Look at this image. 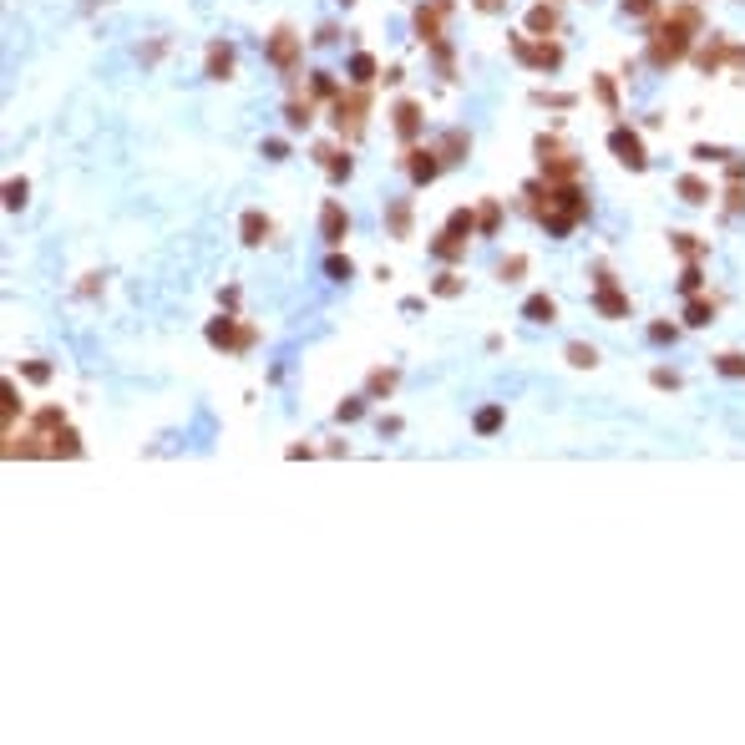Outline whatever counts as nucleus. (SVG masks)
<instances>
[{"mask_svg":"<svg viewBox=\"0 0 745 745\" xmlns=\"http://www.w3.org/2000/svg\"><path fill=\"white\" fill-rule=\"evenodd\" d=\"M695 31H699V11H695V6H669V20L649 36V61H654V67H674V61H685Z\"/></svg>","mask_w":745,"mask_h":745,"instance_id":"obj_1","label":"nucleus"},{"mask_svg":"<svg viewBox=\"0 0 745 745\" xmlns=\"http://www.w3.org/2000/svg\"><path fill=\"white\" fill-rule=\"evenodd\" d=\"M538 162H543L548 183H573V178H578V158H573L558 137H538Z\"/></svg>","mask_w":745,"mask_h":745,"instance_id":"obj_2","label":"nucleus"},{"mask_svg":"<svg viewBox=\"0 0 745 745\" xmlns=\"http://www.w3.org/2000/svg\"><path fill=\"white\" fill-rule=\"evenodd\" d=\"M208 345H218V350H249V345H253V330L239 325L233 314H218V319H208Z\"/></svg>","mask_w":745,"mask_h":745,"instance_id":"obj_3","label":"nucleus"},{"mask_svg":"<svg viewBox=\"0 0 745 745\" xmlns=\"http://www.w3.org/2000/svg\"><path fill=\"white\" fill-rule=\"evenodd\" d=\"M608 147H613V158H619L629 173H644V167H649L644 142H639V132H629V127H613V132H608Z\"/></svg>","mask_w":745,"mask_h":745,"instance_id":"obj_4","label":"nucleus"},{"mask_svg":"<svg viewBox=\"0 0 745 745\" xmlns=\"http://www.w3.org/2000/svg\"><path fill=\"white\" fill-rule=\"evenodd\" d=\"M335 132L340 137H355L360 132V127H365V92H350V97H340L335 102Z\"/></svg>","mask_w":745,"mask_h":745,"instance_id":"obj_5","label":"nucleus"},{"mask_svg":"<svg viewBox=\"0 0 745 745\" xmlns=\"http://www.w3.org/2000/svg\"><path fill=\"white\" fill-rule=\"evenodd\" d=\"M513 51H517V61H527V67H538V71H552V67L563 61V46H558V41H548V36L538 41V46H527V41L517 36Z\"/></svg>","mask_w":745,"mask_h":745,"instance_id":"obj_6","label":"nucleus"},{"mask_svg":"<svg viewBox=\"0 0 745 745\" xmlns=\"http://www.w3.org/2000/svg\"><path fill=\"white\" fill-rule=\"evenodd\" d=\"M452 11V0H431V6H421L416 11V36L426 41V46H436L441 41V15Z\"/></svg>","mask_w":745,"mask_h":745,"instance_id":"obj_7","label":"nucleus"},{"mask_svg":"<svg viewBox=\"0 0 745 745\" xmlns=\"http://www.w3.org/2000/svg\"><path fill=\"white\" fill-rule=\"evenodd\" d=\"M406 173H411V183H431L441 173V153H436V147H416V153H406Z\"/></svg>","mask_w":745,"mask_h":745,"instance_id":"obj_8","label":"nucleus"},{"mask_svg":"<svg viewBox=\"0 0 745 745\" xmlns=\"http://www.w3.org/2000/svg\"><path fill=\"white\" fill-rule=\"evenodd\" d=\"M319 233H325V244H345V233H350V213L335 198L325 203V213H319Z\"/></svg>","mask_w":745,"mask_h":745,"instance_id":"obj_9","label":"nucleus"},{"mask_svg":"<svg viewBox=\"0 0 745 745\" xmlns=\"http://www.w3.org/2000/svg\"><path fill=\"white\" fill-rule=\"evenodd\" d=\"M593 309H599L604 319H624L629 314V294H619L613 284H599L593 289Z\"/></svg>","mask_w":745,"mask_h":745,"instance_id":"obj_10","label":"nucleus"},{"mask_svg":"<svg viewBox=\"0 0 745 745\" xmlns=\"http://www.w3.org/2000/svg\"><path fill=\"white\" fill-rule=\"evenodd\" d=\"M294 56H300V41H294V31L289 26H279V31H274V41H269V61H274V67H294Z\"/></svg>","mask_w":745,"mask_h":745,"instance_id":"obj_11","label":"nucleus"},{"mask_svg":"<svg viewBox=\"0 0 745 745\" xmlns=\"http://www.w3.org/2000/svg\"><path fill=\"white\" fill-rule=\"evenodd\" d=\"M239 233H244V244H249V249H259V244L269 239V218H264L259 208H249V213H244V223H239Z\"/></svg>","mask_w":745,"mask_h":745,"instance_id":"obj_12","label":"nucleus"},{"mask_svg":"<svg viewBox=\"0 0 745 745\" xmlns=\"http://www.w3.org/2000/svg\"><path fill=\"white\" fill-rule=\"evenodd\" d=\"M228 71H233V46H228V41H213V46H208V76L223 81Z\"/></svg>","mask_w":745,"mask_h":745,"instance_id":"obj_13","label":"nucleus"},{"mask_svg":"<svg viewBox=\"0 0 745 745\" xmlns=\"http://www.w3.org/2000/svg\"><path fill=\"white\" fill-rule=\"evenodd\" d=\"M725 56H730L725 36H715L710 46H699V51H695V61H699V71H705V76H710V71H720V61H725Z\"/></svg>","mask_w":745,"mask_h":745,"instance_id":"obj_14","label":"nucleus"},{"mask_svg":"<svg viewBox=\"0 0 745 745\" xmlns=\"http://www.w3.org/2000/svg\"><path fill=\"white\" fill-rule=\"evenodd\" d=\"M396 132H401V137H416V132H421V106H416V102H396Z\"/></svg>","mask_w":745,"mask_h":745,"instance_id":"obj_15","label":"nucleus"},{"mask_svg":"<svg viewBox=\"0 0 745 745\" xmlns=\"http://www.w3.org/2000/svg\"><path fill=\"white\" fill-rule=\"evenodd\" d=\"M527 31L532 36H552V31H558V11H552V6H532L527 11Z\"/></svg>","mask_w":745,"mask_h":745,"instance_id":"obj_16","label":"nucleus"},{"mask_svg":"<svg viewBox=\"0 0 745 745\" xmlns=\"http://www.w3.org/2000/svg\"><path fill=\"white\" fill-rule=\"evenodd\" d=\"M522 314L532 319V325H552V319H558V305H552L548 294H532V300L522 305Z\"/></svg>","mask_w":745,"mask_h":745,"instance_id":"obj_17","label":"nucleus"},{"mask_svg":"<svg viewBox=\"0 0 745 745\" xmlns=\"http://www.w3.org/2000/svg\"><path fill=\"white\" fill-rule=\"evenodd\" d=\"M46 441H51V457H81V441H76L71 426H56Z\"/></svg>","mask_w":745,"mask_h":745,"instance_id":"obj_18","label":"nucleus"},{"mask_svg":"<svg viewBox=\"0 0 745 745\" xmlns=\"http://www.w3.org/2000/svg\"><path fill=\"white\" fill-rule=\"evenodd\" d=\"M446 233H452V239H472V233H477V213L457 208L452 218H446Z\"/></svg>","mask_w":745,"mask_h":745,"instance_id":"obj_19","label":"nucleus"},{"mask_svg":"<svg viewBox=\"0 0 745 745\" xmlns=\"http://www.w3.org/2000/svg\"><path fill=\"white\" fill-rule=\"evenodd\" d=\"M319 158H325V173H330L335 183H340V178H350V167H355L345 153H335V147H319Z\"/></svg>","mask_w":745,"mask_h":745,"instance_id":"obj_20","label":"nucleus"},{"mask_svg":"<svg viewBox=\"0 0 745 745\" xmlns=\"http://www.w3.org/2000/svg\"><path fill=\"white\" fill-rule=\"evenodd\" d=\"M461 289H466V284H461V274H457V269L436 274V284H431V294H436V300H457Z\"/></svg>","mask_w":745,"mask_h":745,"instance_id":"obj_21","label":"nucleus"},{"mask_svg":"<svg viewBox=\"0 0 745 745\" xmlns=\"http://www.w3.org/2000/svg\"><path fill=\"white\" fill-rule=\"evenodd\" d=\"M431 253H436V259H461V253H466V239H452V233L441 228V239H431Z\"/></svg>","mask_w":745,"mask_h":745,"instance_id":"obj_22","label":"nucleus"},{"mask_svg":"<svg viewBox=\"0 0 745 745\" xmlns=\"http://www.w3.org/2000/svg\"><path fill=\"white\" fill-rule=\"evenodd\" d=\"M568 365L593 370V365H599V350H593V345H583V340H573V345H568Z\"/></svg>","mask_w":745,"mask_h":745,"instance_id":"obj_23","label":"nucleus"},{"mask_svg":"<svg viewBox=\"0 0 745 745\" xmlns=\"http://www.w3.org/2000/svg\"><path fill=\"white\" fill-rule=\"evenodd\" d=\"M679 198L685 203H710V183L705 178H679Z\"/></svg>","mask_w":745,"mask_h":745,"instance_id":"obj_24","label":"nucleus"},{"mask_svg":"<svg viewBox=\"0 0 745 745\" xmlns=\"http://www.w3.org/2000/svg\"><path fill=\"white\" fill-rule=\"evenodd\" d=\"M466 147H472V142H466V132H446L436 153H441V162H457V158L466 153Z\"/></svg>","mask_w":745,"mask_h":745,"instance_id":"obj_25","label":"nucleus"},{"mask_svg":"<svg viewBox=\"0 0 745 745\" xmlns=\"http://www.w3.org/2000/svg\"><path fill=\"white\" fill-rule=\"evenodd\" d=\"M386 223H391V233H396V239H406V233H411V208H406V203H391Z\"/></svg>","mask_w":745,"mask_h":745,"instance_id":"obj_26","label":"nucleus"},{"mask_svg":"<svg viewBox=\"0 0 745 745\" xmlns=\"http://www.w3.org/2000/svg\"><path fill=\"white\" fill-rule=\"evenodd\" d=\"M685 319H690V325H710V319H715V305H710V300H699V294H695V300L685 305Z\"/></svg>","mask_w":745,"mask_h":745,"instance_id":"obj_27","label":"nucleus"},{"mask_svg":"<svg viewBox=\"0 0 745 745\" xmlns=\"http://www.w3.org/2000/svg\"><path fill=\"white\" fill-rule=\"evenodd\" d=\"M522 274H527V259H522V253H513V259H502V264H497V279H502V284L522 279Z\"/></svg>","mask_w":745,"mask_h":745,"instance_id":"obj_28","label":"nucleus"},{"mask_svg":"<svg viewBox=\"0 0 745 745\" xmlns=\"http://www.w3.org/2000/svg\"><path fill=\"white\" fill-rule=\"evenodd\" d=\"M365 391H370V396H391V391H396V370H370Z\"/></svg>","mask_w":745,"mask_h":745,"instance_id":"obj_29","label":"nucleus"},{"mask_svg":"<svg viewBox=\"0 0 745 745\" xmlns=\"http://www.w3.org/2000/svg\"><path fill=\"white\" fill-rule=\"evenodd\" d=\"M497 223H502V208H497V203H482V213H477V233H497Z\"/></svg>","mask_w":745,"mask_h":745,"instance_id":"obj_30","label":"nucleus"},{"mask_svg":"<svg viewBox=\"0 0 745 745\" xmlns=\"http://www.w3.org/2000/svg\"><path fill=\"white\" fill-rule=\"evenodd\" d=\"M20 375H26L31 386H46V380H51V365H46V360H26V365H20Z\"/></svg>","mask_w":745,"mask_h":745,"instance_id":"obj_31","label":"nucleus"},{"mask_svg":"<svg viewBox=\"0 0 745 745\" xmlns=\"http://www.w3.org/2000/svg\"><path fill=\"white\" fill-rule=\"evenodd\" d=\"M350 76H355V81H360V87H365V81H370V76H375V56H365V51H360V56H355V61H350Z\"/></svg>","mask_w":745,"mask_h":745,"instance_id":"obj_32","label":"nucleus"},{"mask_svg":"<svg viewBox=\"0 0 745 745\" xmlns=\"http://www.w3.org/2000/svg\"><path fill=\"white\" fill-rule=\"evenodd\" d=\"M593 92H599V102L608 106V112H619V92H613V76H599V81H593Z\"/></svg>","mask_w":745,"mask_h":745,"instance_id":"obj_33","label":"nucleus"},{"mask_svg":"<svg viewBox=\"0 0 745 745\" xmlns=\"http://www.w3.org/2000/svg\"><path fill=\"white\" fill-rule=\"evenodd\" d=\"M309 122H314V106H309V102H289V127H294V132L309 127Z\"/></svg>","mask_w":745,"mask_h":745,"instance_id":"obj_34","label":"nucleus"},{"mask_svg":"<svg viewBox=\"0 0 745 745\" xmlns=\"http://www.w3.org/2000/svg\"><path fill=\"white\" fill-rule=\"evenodd\" d=\"M325 274H330V279H340V284H345L350 274H355V264H350V259H340V253H330V259H325Z\"/></svg>","mask_w":745,"mask_h":745,"instance_id":"obj_35","label":"nucleus"},{"mask_svg":"<svg viewBox=\"0 0 745 745\" xmlns=\"http://www.w3.org/2000/svg\"><path fill=\"white\" fill-rule=\"evenodd\" d=\"M0 411H6V431H11V426H15V380H6V391H0Z\"/></svg>","mask_w":745,"mask_h":745,"instance_id":"obj_36","label":"nucleus"},{"mask_svg":"<svg viewBox=\"0 0 745 745\" xmlns=\"http://www.w3.org/2000/svg\"><path fill=\"white\" fill-rule=\"evenodd\" d=\"M36 426H41V431H56V426H67V416H61V406H41Z\"/></svg>","mask_w":745,"mask_h":745,"instance_id":"obj_37","label":"nucleus"},{"mask_svg":"<svg viewBox=\"0 0 745 745\" xmlns=\"http://www.w3.org/2000/svg\"><path fill=\"white\" fill-rule=\"evenodd\" d=\"M497 426H502V406H487V411H477V431H482V436H492Z\"/></svg>","mask_w":745,"mask_h":745,"instance_id":"obj_38","label":"nucleus"},{"mask_svg":"<svg viewBox=\"0 0 745 745\" xmlns=\"http://www.w3.org/2000/svg\"><path fill=\"white\" fill-rule=\"evenodd\" d=\"M335 416H340V421H360V416H365V401H360V396L340 401V406H335Z\"/></svg>","mask_w":745,"mask_h":745,"instance_id":"obj_39","label":"nucleus"},{"mask_svg":"<svg viewBox=\"0 0 745 745\" xmlns=\"http://www.w3.org/2000/svg\"><path fill=\"white\" fill-rule=\"evenodd\" d=\"M26 193H31L26 178H11V183H6V208H20V203H26Z\"/></svg>","mask_w":745,"mask_h":745,"instance_id":"obj_40","label":"nucleus"},{"mask_svg":"<svg viewBox=\"0 0 745 745\" xmlns=\"http://www.w3.org/2000/svg\"><path fill=\"white\" fill-rule=\"evenodd\" d=\"M715 370H720V375H745V355H735V350H730V355H720V360H715Z\"/></svg>","mask_w":745,"mask_h":745,"instance_id":"obj_41","label":"nucleus"},{"mask_svg":"<svg viewBox=\"0 0 745 745\" xmlns=\"http://www.w3.org/2000/svg\"><path fill=\"white\" fill-rule=\"evenodd\" d=\"M674 249L685 253V259H699V253H705V244H695V233H674Z\"/></svg>","mask_w":745,"mask_h":745,"instance_id":"obj_42","label":"nucleus"},{"mask_svg":"<svg viewBox=\"0 0 745 745\" xmlns=\"http://www.w3.org/2000/svg\"><path fill=\"white\" fill-rule=\"evenodd\" d=\"M679 289H685V294H695V289H699V264H690L685 274H679Z\"/></svg>","mask_w":745,"mask_h":745,"instance_id":"obj_43","label":"nucleus"},{"mask_svg":"<svg viewBox=\"0 0 745 745\" xmlns=\"http://www.w3.org/2000/svg\"><path fill=\"white\" fill-rule=\"evenodd\" d=\"M720 158H730L725 147H695V162H720Z\"/></svg>","mask_w":745,"mask_h":745,"instance_id":"obj_44","label":"nucleus"},{"mask_svg":"<svg viewBox=\"0 0 745 745\" xmlns=\"http://www.w3.org/2000/svg\"><path fill=\"white\" fill-rule=\"evenodd\" d=\"M654 6H659V0H624L629 15H654Z\"/></svg>","mask_w":745,"mask_h":745,"instance_id":"obj_45","label":"nucleus"},{"mask_svg":"<svg viewBox=\"0 0 745 745\" xmlns=\"http://www.w3.org/2000/svg\"><path fill=\"white\" fill-rule=\"evenodd\" d=\"M538 102H543V106H573L568 92H538Z\"/></svg>","mask_w":745,"mask_h":745,"instance_id":"obj_46","label":"nucleus"},{"mask_svg":"<svg viewBox=\"0 0 745 745\" xmlns=\"http://www.w3.org/2000/svg\"><path fill=\"white\" fill-rule=\"evenodd\" d=\"M375 426H380V436H401V416H380Z\"/></svg>","mask_w":745,"mask_h":745,"instance_id":"obj_47","label":"nucleus"},{"mask_svg":"<svg viewBox=\"0 0 745 745\" xmlns=\"http://www.w3.org/2000/svg\"><path fill=\"white\" fill-rule=\"evenodd\" d=\"M649 340H654V345H664V340H674V325H649Z\"/></svg>","mask_w":745,"mask_h":745,"instance_id":"obj_48","label":"nucleus"},{"mask_svg":"<svg viewBox=\"0 0 745 745\" xmlns=\"http://www.w3.org/2000/svg\"><path fill=\"white\" fill-rule=\"evenodd\" d=\"M725 198H730V203H725L730 213H745V188H730V193H725Z\"/></svg>","mask_w":745,"mask_h":745,"instance_id":"obj_49","label":"nucleus"},{"mask_svg":"<svg viewBox=\"0 0 745 745\" xmlns=\"http://www.w3.org/2000/svg\"><path fill=\"white\" fill-rule=\"evenodd\" d=\"M654 386H664V391H674V386H679V375H674V370H654Z\"/></svg>","mask_w":745,"mask_h":745,"instance_id":"obj_50","label":"nucleus"},{"mask_svg":"<svg viewBox=\"0 0 745 745\" xmlns=\"http://www.w3.org/2000/svg\"><path fill=\"white\" fill-rule=\"evenodd\" d=\"M730 61H735V67L745 71V46H730Z\"/></svg>","mask_w":745,"mask_h":745,"instance_id":"obj_51","label":"nucleus"},{"mask_svg":"<svg viewBox=\"0 0 745 745\" xmlns=\"http://www.w3.org/2000/svg\"><path fill=\"white\" fill-rule=\"evenodd\" d=\"M477 11H502V0H477Z\"/></svg>","mask_w":745,"mask_h":745,"instance_id":"obj_52","label":"nucleus"}]
</instances>
